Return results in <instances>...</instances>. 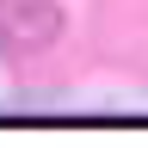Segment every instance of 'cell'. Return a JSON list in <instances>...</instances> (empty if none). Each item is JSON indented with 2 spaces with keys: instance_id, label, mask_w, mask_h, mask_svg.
Returning a JSON list of instances; mask_svg holds the SVG:
<instances>
[{
  "instance_id": "1",
  "label": "cell",
  "mask_w": 148,
  "mask_h": 148,
  "mask_svg": "<svg viewBox=\"0 0 148 148\" xmlns=\"http://www.w3.org/2000/svg\"><path fill=\"white\" fill-rule=\"evenodd\" d=\"M62 31L56 0H0V43L6 49H37Z\"/></svg>"
}]
</instances>
